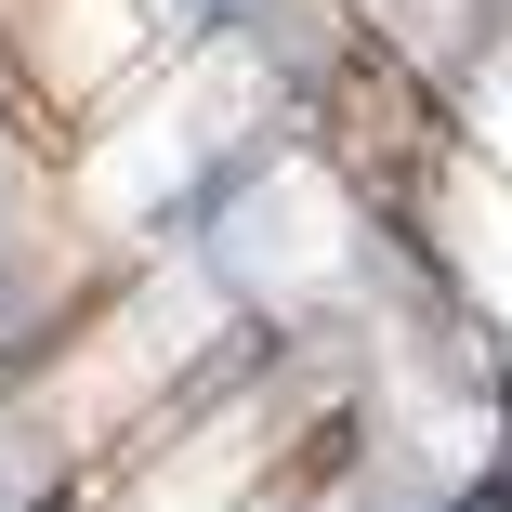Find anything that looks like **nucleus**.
I'll return each instance as SVG.
<instances>
[{
	"instance_id": "f257e3e1",
	"label": "nucleus",
	"mask_w": 512,
	"mask_h": 512,
	"mask_svg": "<svg viewBox=\"0 0 512 512\" xmlns=\"http://www.w3.org/2000/svg\"><path fill=\"white\" fill-rule=\"evenodd\" d=\"M14 512H66V486H27V499H14Z\"/></svg>"
}]
</instances>
